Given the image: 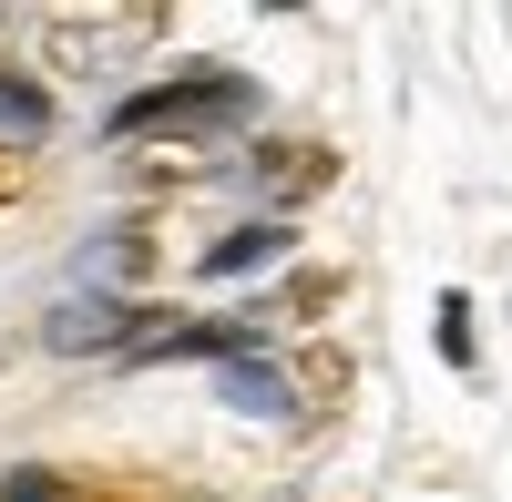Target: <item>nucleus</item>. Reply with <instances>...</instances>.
I'll list each match as a JSON object with an SVG mask.
<instances>
[{
	"label": "nucleus",
	"mask_w": 512,
	"mask_h": 502,
	"mask_svg": "<svg viewBox=\"0 0 512 502\" xmlns=\"http://www.w3.org/2000/svg\"><path fill=\"white\" fill-rule=\"evenodd\" d=\"M256 113V82L226 72V62H195L175 82H144V93H123L113 103V144H205V134H226V123Z\"/></svg>",
	"instance_id": "1"
},
{
	"label": "nucleus",
	"mask_w": 512,
	"mask_h": 502,
	"mask_svg": "<svg viewBox=\"0 0 512 502\" xmlns=\"http://www.w3.org/2000/svg\"><path fill=\"white\" fill-rule=\"evenodd\" d=\"M154 31H164V11H41V62L82 82V72H113L123 41H154Z\"/></svg>",
	"instance_id": "2"
},
{
	"label": "nucleus",
	"mask_w": 512,
	"mask_h": 502,
	"mask_svg": "<svg viewBox=\"0 0 512 502\" xmlns=\"http://www.w3.org/2000/svg\"><path fill=\"white\" fill-rule=\"evenodd\" d=\"M246 175H256V195H267L277 216H287V205H318V195L338 185V154L287 134V144H256V164H246Z\"/></svg>",
	"instance_id": "3"
},
{
	"label": "nucleus",
	"mask_w": 512,
	"mask_h": 502,
	"mask_svg": "<svg viewBox=\"0 0 512 502\" xmlns=\"http://www.w3.org/2000/svg\"><path fill=\"white\" fill-rule=\"evenodd\" d=\"M144 318L154 308H134V298H72V308L41 318V339H52V349H134Z\"/></svg>",
	"instance_id": "4"
},
{
	"label": "nucleus",
	"mask_w": 512,
	"mask_h": 502,
	"mask_svg": "<svg viewBox=\"0 0 512 502\" xmlns=\"http://www.w3.org/2000/svg\"><path fill=\"white\" fill-rule=\"evenodd\" d=\"M287 246H297V236H287V216H256V226L216 236V246H205V257H195V267H205V277H256V267H277Z\"/></svg>",
	"instance_id": "5"
},
{
	"label": "nucleus",
	"mask_w": 512,
	"mask_h": 502,
	"mask_svg": "<svg viewBox=\"0 0 512 502\" xmlns=\"http://www.w3.org/2000/svg\"><path fill=\"white\" fill-rule=\"evenodd\" d=\"M216 390H226V410H246V421H277V410H297V400H287V369L256 359V349L216 369Z\"/></svg>",
	"instance_id": "6"
},
{
	"label": "nucleus",
	"mask_w": 512,
	"mask_h": 502,
	"mask_svg": "<svg viewBox=\"0 0 512 502\" xmlns=\"http://www.w3.org/2000/svg\"><path fill=\"white\" fill-rule=\"evenodd\" d=\"M287 400H297V410H338V400H349V349L308 339V349L287 359Z\"/></svg>",
	"instance_id": "7"
},
{
	"label": "nucleus",
	"mask_w": 512,
	"mask_h": 502,
	"mask_svg": "<svg viewBox=\"0 0 512 502\" xmlns=\"http://www.w3.org/2000/svg\"><path fill=\"white\" fill-rule=\"evenodd\" d=\"M52 134V93H41V82H21V72H0V144H41Z\"/></svg>",
	"instance_id": "8"
},
{
	"label": "nucleus",
	"mask_w": 512,
	"mask_h": 502,
	"mask_svg": "<svg viewBox=\"0 0 512 502\" xmlns=\"http://www.w3.org/2000/svg\"><path fill=\"white\" fill-rule=\"evenodd\" d=\"M441 359H451V369H472V359H482V349H472V298H461V287L441 298Z\"/></svg>",
	"instance_id": "9"
},
{
	"label": "nucleus",
	"mask_w": 512,
	"mask_h": 502,
	"mask_svg": "<svg viewBox=\"0 0 512 502\" xmlns=\"http://www.w3.org/2000/svg\"><path fill=\"white\" fill-rule=\"evenodd\" d=\"M21 195H31V154H21V144H0V216H11Z\"/></svg>",
	"instance_id": "10"
},
{
	"label": "nucleus",
	"mask_w": 512,
	"mask_h": 502,
	"mask_svg": "<svg viewBox=\"0 0 512 502\" xmlns=\"http://www.w3.org/2000/svg\"><path fill=\"white\" fill-rule=\"evenodd\" d=\"M0 502H72L52 472H11V492H0Z\"/></svg>",
	"instance_id": "11"
}]
</instances>
